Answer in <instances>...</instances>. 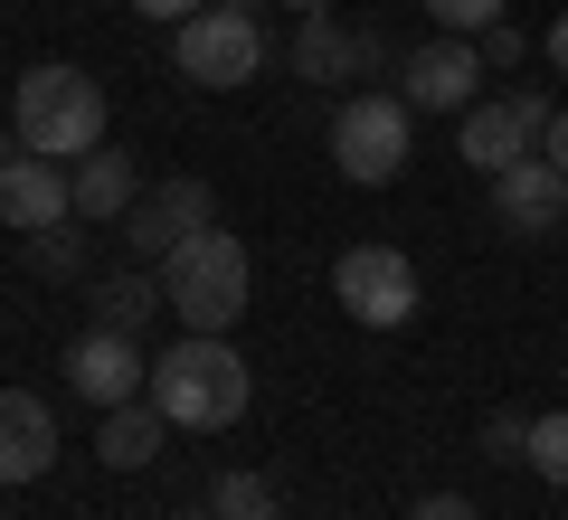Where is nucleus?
Here are the masks:
<instances>
[{"label": "nucleus", "mask_w": 568, "mask_h": 520, "mask_svg": "<svg viewBox=\"0 0 568 520\" xmlns=\"http://www.w3.org/2000/svg\"><path fill=\"white\" fill-rule=\"evenodd\" d=\"M10 152H20V142H0V161H10Z\"/></svg>", "instance_id": "nucleus-31"}, {"label": "nucleus", "mask_w": 568, "mask_h": 520, "mask_svg": "<svg viewBox=\"0 0 568 520\" xmlns=\"http://www.w3.org/2000/svg\"><path fill=\"white\" fill-rule=\"evenodd\" d=\"M284 10H294V20H313V10H332V0H284Z\"/></svg>", "instance_id": "nucleus-28"}, {"label": "nucleus", "mask_w": 568, "mask_h": 520, "mask_svg": "<svg viewBox=\"0 0 568 520\" xmlns=\"http://www.w3.org/2000/svg\"><path fill=\"white\" fill-rule=\"evenodd\" d=\"M219 10H256V0H219Z\"/></svg>", "instance_id": "nucleus-29"}, {"label": "nucleus", "mask_w": 568, "mask_h": 520, "mask_svg": "<svg viewBox=\"0 0 568 520\" xmlns=\"http://www.w3.org/2000/svg\"><path fill=\"white\" fill-rule=\"evenodd\" d=\"M67 218H77L67 161H48V152H10V161H0V227L39 237V227H67Z\"/></svg>", "instance_id": "nucleus-11"}, {"label": "nucleus", "mask_w": 568, "mask_h": 520, "mask_svg": "<svg viewBox=\"0 0 568 520\" xmlns=\"http://www.w3.org/2000/svg\"><path fill=\"white\" fill-rule=\"evenodd\" d=\"M284 58H294V77L342 85V77H369V67H379L388 48L369 39V29H342L332 10H313V20H294V48H284Z\"/></svg>", "instance_id": "nucleus-13"}, {"label": "nucleus", "mask_w": 568, "mask_h": 520, "mask_svg": "<svg viewBox=\"0 0 568 520\" xmlns=\"http://www.w3.org/2000/svg\"><path fill=\"white\" fill-rule=\"evenodd\" d=\"M133 10H142V20H162V29H181V20H200L209 0H133Z\"/></svg>", "instance_id": "nucleus-24"}, {"label": "nucleus", "mask_w": 568, "mask_h": 520, "mask_svg": "<svg viewBox=\"0 0 568 520\" xmlns=\"http://www.w3.org/2000/svg\"><path fill=\"white\" fill-rule=\"evenodd\" d=\"M474 48H484V67H521V58H530V29H521V20H493Z\"/></svg>", "instance_id": "nucleus-23"}, {"label": "nucleus", "mask_w": 568, "mask_h": 520, "mask_svg": "<svg viewBox=\"0 0 568 520\" xmlns=\"http://www.w3.org/2000/svg\"><path fill=\"white\" fill-rule=\"evenodd\" d=\"M530 473L540 482H568V407H549V417H530Z\"/></svg>", "instance_id": "nucleus-19"}, {"label": "nucleus", "mask_w": 568, "mask_h": 520, "mask_svg": "<svg viewBox=\"0 0 568 520\" xmlns=\"http://www.w3.org/2000/svg\"><path fill=\"white\" fill-rule=\"evenodd\" d=\"M521 455H530V417H511V407L484 417V463H521Z\"/></svg>", "instance_id": "nucleus-21"}, {"label": "nucleus", "mask_w": 568, "mask_h": 520, "mask_svg": "<svg viewBox=\"0 0 568 520\" xmlns=\"http://www.w3.org/2000/svg\"><path fill=\"white\" fill-rule=\"evenodd\" d=\"M181 520H219V511H181Z\"/></svg>", "instance_id": "nucleus-30"}, {"label": "nucleus", "mask_w": 568, "mask_h": 520, "mask_svg": "<svg viewBox=\"0 0 568 520\" xmlns=\"http://www.w3.org/2000/svg\"><path fill=\"white\" fill-rule=\"evenodd\" d=\"M484 77H493L484 48L436 29L426 48H407V58H398V104H407V114H465V104L484 95Z\"/></svg>", "instance_id": "nucleus-8"}, {"label": "nucleus", "mask_w": 568, "mask_h": 520, "mask_svg": "<svg viewBox=\"0 0 568 520\" xmlns=\"http://www.w3.org/2000/svg\"><path fill=\"white\" fill-rule=\"evenodd\" d=\"M540 48H549V77H568V10L549 20V39H540Z\"/></svg>", "instance_id": "nucleus-26"}, {"label": "nucleus", "mask_w": 568, "mask_h": 520, "mask_svg": "<svg viewBox=\"0 0 568 520\" xmlns=\"http://www.w3.org/2000/svg\"><path fill=\"white\" fill-rule=\"evenodd\" d=\"M200 227H219V200H209V181H190V171H171L162 190H142L133 208H123V246H133V265H162L181 237H200Z\"/></svg>", "instance_id": "nucleus-9"}, {"label": "nucleus", "mask_w": 568, "mask_h": 520, "mask_svg": "<svg viewBox=\"0 0 568 520\" xmlns=\"http://www.w3.org/2000/svg\"><path fill=\"white\" fill-rule=\"evenodd\" d=\"M493 227H511V237H559L568 227V171L549 152L511 161L503 181H493Z\"/></svg>", "instance_id": "nucleus-12"}, {"label": "nucleus", "mask_w": 568, "mask_h": 520, "mask_svg": "<svg viewBox=\"0 0 568 520\" xmlns=\"http://www.w3.org/2000/svg\"><path fill=\"white\" fill-rule=\"evenodd\" d=\"M48 463H58V417H48V398H29V388H0V492L39 482Z\"/></svg>", "instance_id": "nucleus-14"}, {"label": "nucleus", "mask_w": 568, "mask_h": 520, "mask_svg": "<svg viewBox=\"0 0 568 520\" xmlns=\"http://www.w3.org/2000/svg\"><path fill=\"white\" fill-rule=\"evenodd\" d=\"M407 520H474V501H455V492H426Z\"/></svg>", "instance_id": "nucleus-25"}, {"label": "nucleus", "mask_w": 568, "mask_h": 520, "mask_svg": "<svg viewBox=\"0 0 568 520\" xmlns=\"http://www.w3.org/2000/svg\"><path fill=\"white\" fill-rule=\"evenodd\" d=\"M407 152H417V114H407L398 95H351L342 114H332V171L361 190H388L407 171Z\"/></svg>", "instance_id": "nucleus-4"}, {"label": "nucleus", "mask_w": 568, "mask_h": 520, "mask_svg": "<svg viewBox=\"0 0 568 520\" xmlns=\"http://www.w3.org/2000/svg\"><path fill=\"white\" fill-rule=\"evenodd\" d=\"M162 294H171L181 332H237L246 294H256V256H246L237 227H200V237H181L162 256Z\"/></svg>", "instance_id": "nucleus-2"}, {"label": "nucleus", "mask_w": 568, "mask_h": 520, "mask_svg": "<svg viewBox=\"0 0 568 520\" xmlns=\"http://www.w3.org/2000/svg\"><path fill=\"white\" fill-rule=\"evenodd\" d=\"M209 511L219 520H275V482L265 473H219L209 482Z\"/></svg>", "instance_id": "nucleus-18"}, {"label": "nucleus", "mask_w": 568, "mask_h": 520, "mask_svg": "<svg viewBox=\"0 0 568 520\" xmlns=\"http://www.w3.org/2000/svg\"><path fill=\"white\" fill-rule=\"evenodd\" d=\"M29 256H39V275H77L85 246H77V227H39V237H29Z\"/></svg>", "instance_id": "nucleus-22"}, {"label": "nucleus", "mask_w": 568, "mask_h": 520, "mask_svg": "<svg viewBox=\"0 0 568 520\" xmlns=\"http://www.w3.org/2000/svg\"><path fill=\"white\" fill-rule=\"evenodd\" d=\"M142 398L162 407L181 436H219V426L246 417L256 379H246V350H227V332H190V340H171L162 360H152V388H142Z\"/></svg>", "instance_id": "nucleus-1"}, {"label": "nucleus", "mask_w": 568, "mask_h": 520, "mask_svg": "<svg viewBox=\"0 0 568 520\" xmlns=\"http://www.w3.org/2000/svg\"><path fill=\"white\" fill-rule=\"evenodd\" d=\"M10 114H20V152L85 161L104 142V85L85 77V67H29L20 95H10Z\"/></svg>", "instance_id": "nucleus-3"}, {"label": "nucleus", "mask_w": 568, "mask_h": 520, "mask_svg": "<svg viewBox=\"0 0 568 520\" xmlns=\"http://www.w3.org/2000/svg\"><path fill=\"white\" fill-rule=\"evenodd\" d=\"M549 133V95L540 85H511V95H474L465 114H455V152H465V171H484V181H503L511 161H530Z\"/></svg>", "instance_id": "nucleus-6"}, {"label": "nucleus", "mask_w": 568, "mask_h": 520, "mask_svg": "<svg viewBox=\"0 0 568 520\" xmlns=\"http://www.w3.org/2000/svg\"><path fill=\"white\" fill-rule=\"evenodd\" d=\"M332 303H342L361 332H407L417 322V265L388 237H361L342 265H332Z\"/></svg>", "instance_id": "nucleus-7"}, {"label": "nucleus", "mask_w": 568, "mask_h": 520, "mask_svg": "<svg viewBox=\"0 0 568 520\" xmlns=\"http://www.w3.org/2000/svg\"><path fill=\"white\" fill-rule=\"evenodd\" d=\"M171 58H181L190 85H209V95H237V85L265 77V29H256V10H219V0H209L200 20L171 29Z\"/></svg>", "instance_id": "nucleus-5"}, {"label": "nucleus", "mask_w": 568, "mask_h": 520, "mask_svg": "<svg viewBox=\"0 0 568 520\" xmlns=\"http://www.w3.org/2000/svg\"><path fill=\"white\" fill-rule=\"evenodd\" d=\"M540 152H549V161H559V171H568V104H559V114H549V133H540Z\"/></svg>", "instance_id": "nucleus-27"}, {"label": "nucleus", "mask_w": 568, "mask_h": 520, "mask_svg": "<svg viewBox=\"0 0 568 520\" xmlns=\"http://www.w3.org/2000/svg\"><path fill=\"white\" fill-rule=\"evenodd\" d=\"M162 445H171V417H162L152 398H133V407H104V417H95V455L114 463V473H142V463L162 455Z\"/></svg>", "instance_id": "nucleus-16"}, {"label": "nucleus", "mask_w": 568, "mask_h": 520, "mask_svg": "<svg viewBox=\"0 0 568 520\" xmlns=\"http://www.w3.org/2000/svg\"><path fill=\"white\" fill-rule=\"evenodd\" d=\"M503 10H511V0H426V20L446 29V39H484Z\"/></svg>", "instance_id": "nucleus-20"}, {"label": "nucleus", "mask_w": 568, "mask_h": 520, "mask_svg": "<svg viewBox=\"0 0 568 520\" xmlns=\"http://www.w3.org/2000/svg\"><path fill=\"white\" fill-rule=\"evenodd\" d=\"M85 303H95V322H104V332H133V340H142V332H152V313H162L171 294H162L152 275H142V265H123V275H104Z\"/></svg>", "instance_id": "nucleus-17"}, {"label": "nucleus", "mask_w": 568, "mask_h": 520, "mask_svg": "<svg viewBox=\"0 0 568 520\" xmlns=\"http://www.w3.org/2000/svg\"><path fill=\"white\" fill-rule=\"evenodd\" d=\"M559 388H568V369H559Z\"/></svg>", "instance_id": "nucleus-32"}, {"label": "nucleus", "mask_w": 568, "mask_h": 520, "mask_svg": "<svg viewBox=\"0 0 568 520\" xmlns=\"http://www.w3.org/2000/svg\"><path fill=\"white\" fill-rule=\"evenodd\" d=\"M559 10H568V0H559Z\"/></svg>", "instance_id": "nucleus-33"}, {"label": "nucleus", "mask_w": 568, "mask_h": 520, "mask_svg": "<svg viewBox=\"0 0 568 520\" xmlns=\"http://www.w3.org/2000/svg\"><path fill=\"white\" fill-rule=\"evenodd\" d=\"M67 181H77V218H95V227H123V208L142 200L133 152H114V142H95L85 161H67Z\"/></svg>", "instance_id": "nucleus-15"}, {"label": "nucleus", "mask_w": 568, "mask_h": 520, "mask_svg": "<svg viewBox=\"0 0 568 520\" xmlns=\"http://www.w3.org/2000/svg\"><path fill=\"white\" fill-rule=\"evenodd\" d=\"M67 388H77L85 407H133L142 388H152V360H142V340L133 332H104V322H85L77 340H67Z\"/></svg>", "instance_id": "nucleus-10"}]
</instances>
